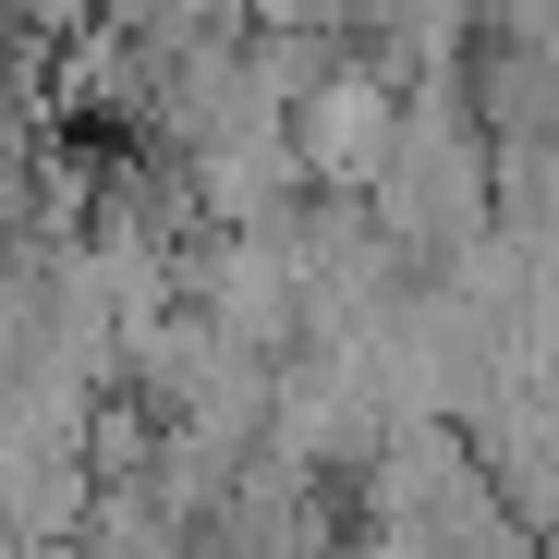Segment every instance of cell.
Masks as SVG:
<instances>
[{
	"label": "cell",
	"mask_w": 559,
	"mask_h": 559,
	"mask_svg": "<svg viewBox=\"0 0 559 559\" xmlns=\"http://www.w3.org/2000/svg\"><path fill=\"white\" fill-rule=\"evenodd\" d=\"M402 110H414V85H402V73L341 61V73H305L280 122H293L305 182H329V195H365V182L390 170V146H402Z\"/></svg>",
	"instance_id": "6da1fadb"
}]
</instances>
